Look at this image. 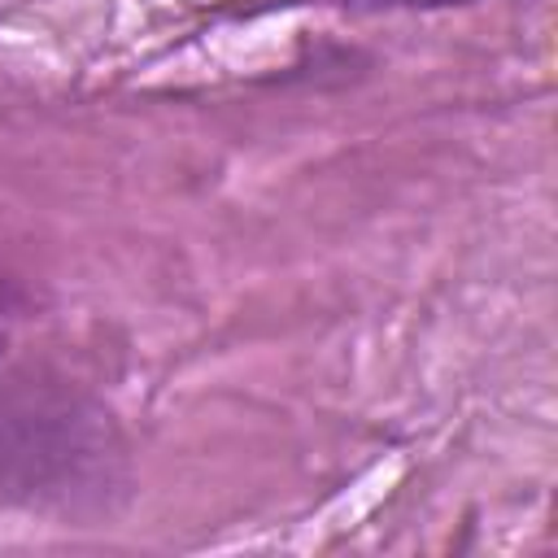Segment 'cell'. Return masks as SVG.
Instances as JSON below:
<instances>
[{"instance_id":"cell-1","label":"cell","mask_w":558,"mask_h":558,"mask_svg":"<svg viewBox=\"0 0 558 558\" xmlns=\"http://www.w3.org/2000/svg\"><path fill=\"white\" fill-rule=\"evenodd\" d=\"M340 4H371V9H379V4H449V0H340Z\"/></svg>"}]
</instances>
